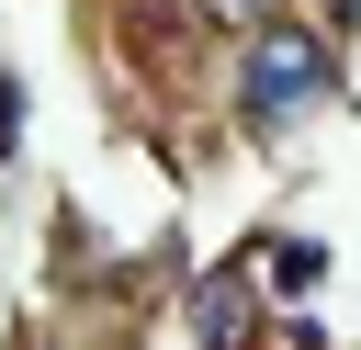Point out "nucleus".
Returning a JSON list of instances; mask_svg holds the SVG:
<instances>
[{
  "instance_id": "obj_2",
  "label": "nucleus",
  "mask_w": 361,
  "mask_h": 350,
  "mask_svg": "<svg viewBox=\"0 0 361 350\" xmlns=\"http://www.w3.org/2000/svg\"><path fill=\"white\" fill-rule=\"evenodd\" d=\"M192 339H203V350H248V282H237V271H214V282L192 294Z\"/></svg>"
},
{
  "instance_id": "obj_4",
  "label": "nucleus",
  "mask_w": 361,
  "mask_h": 350,
  "mask_svg": "<svg viewBox=\"0 0 361 350\" xmlns=\"http://www.w3.org/2000/svg\"><path fill=\"white\" fill-rule=\"evenodd\" d=\"M11 124H23V90H11V79H0V147H11Z\"/></svg>"
},
{
  "instance_id": "obj_1",
  "label": "nucleus",
  "mask_w": 361,
  "mask_h": 350,
  "mask_svg": "<svg viewBox=\"0 0 361 350\" xmlns=\"http://www.w3.org/2000/svg\"><path fill=\"white\" fill-rule=\"evenodd\" d=\"M327 90H338V79H327V45H316V34H293V23H259V34H248V68H237V113H248V135L305 124Z\"/></svg>"
},
{
  "instance_id": "obj_3",
  "label": "nucleus",
  "mask_w": 361,
  "mask_h": 350,
  "mask_svg": "<svg viewBox=\"0 0 361 350\" xmlns=\"http://www.w3.org/2000/svg\"><path fill=\"white\" fill-rule=\"evenodd\" d=\"M203 11H214V23H237V34H259V23H271V0H203Z\"/></svg>"
}]
</instances>
